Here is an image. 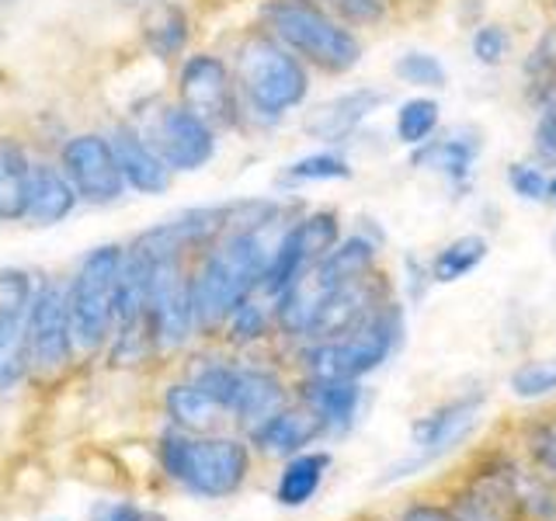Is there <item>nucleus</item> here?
Listing matches in <instances>:
<instances>
[{
    "label": "nucleus",
    "instance_id": "nucleus-20",
    "mask_svg": "<svg viewBox=\"0 0 556 521\" xmlns=\"http://www.w3.org/2000/svg\"><path fill=\"white\" fill-rule=\"evenodd\" d=\"M77 191L70 185L60 164H31L28 174V199L25 223L31 226H56L77 208Z\"/></svg>",
    "mask_w": 556,
    "mask_h": 521
},
{
    "label": "nucleus",
    "instance_id": "nucleus-16",
    "mask_svg": "<svg viewBox=\"0 0 556 521\" xmlns=\"http://www.w3.org/2000/svg\"><path fill=\"white\" fill-rule=\"evenodd\" d=\"M480 407H483V396L473 393V396H459L452 399V404L439 407L434 414H428L425 421L414 424V445H417V456L404 466L393 469L390 480H400V476H410L417 466H428L431 459H439L442 452H448L456 445L463 434L477 424L480 417Z\"/></svg>",
    "mask_w": 556,
    "mask_h": 521
},
{
    "label": "nucleus",
    "instance_id": "nucleus-28",
    "mask_svg": "<svg viewBox=\"0 0 556 521\" xmlns=\"http://www.w3.org/2000/svg\"><path fill=\"white\" fill-rule=\"evenodd\" d=\"M271 330H275V300H268L265 292H254V295H248V300H243L230 313V320H226L223 334H226V341H230V344L248 347V344L265 341Z\"/></svg>",
    "mask_w": 556,
    "mask_h": 521
},
{
    "label": "nucleus",
    "instance_id": "nucleus-12",
    "mask_svg": "<svg viewBox=\"0 0 556 521\" xmlns=\"http://www.w3.org/2000/svg\"><path fill=\"white\" fill-rule=\"evenodd\" d=\"M60 167L74 185L80 202L112 205L126 191V178L115 161L112 136L101 132H77L60 147Z\"/></svg>",
    "mask_w": 556,
    "mask_h": 521
},
{
    "label": "nucleus",
    "instance_id": "nucleus-2",
    "mask_svg": "<svg viewBox=\"0 0 556 521\" xmlns=\"http://www.w3.org/2000/svg\"><path fill=\"white\" fill-rule=\"evenodd\" d=\"M156 462L178 491L202 500H223L233 497L248 480L251 445L233 439V434H195L167 428L156 442Z\"/></svg>",
    "mask_w": 556,
    "mask_h": 521
},
{
    "label": "nucleus",
    "instance_id": "nucleus-10",
    "mask_svg": "<svg viewBox=\"0 0 556 521\" xmlns=\"http://www.w3.org/2000/svg\"><path fill=\"white\" fill-rule=\"evenodd\" d=\"M77 355L74 327H70V303L60 282H35L28 309V358L31 372L56 376Z\"/></svg>",
    "mask_w": 556,
    "mask_h": 521
},
{
    "label": "nucleus",
    "instance_id": "nucleus-33",
    "mask_svg": "<svg viewBox=\"0 0 556 521\" xmlns=\"http://www.w3.org/2000/svg\"><path fill=\"white\" fill-rule=\"evenodd\" d=\"M469 52H473V60L486 69H497L508 63L511 56V31L508 25L501 22H480L473 28V39H469Z\"/></svg>",
    "mask_w": 556,
    "mask_h": 521
},
{
    "label": "nucleus",
    "instance_id": "nucleus-32",
    "mask_svg": "<svg viewBox=\"0 0 556 521\" xmlns=\"http://www.w3.org/2000/svg\"><path fill=\"white\" fill-rule=\"evenodd\" d=\"M504 181H508V191L518 195L529 205H546L549 202V170L535 161H511L508 170H504Z\"/></svg>",
    "mask_w": 556,
    "mask_h": 521
},
{
    "label": "nucleus",
    "instance_id": "nucleus-5",
    "mask_svg": "<svg viewBox=\"0 0 556 521\" xmlns=\"http://www.w3.org/2000/svg\"><path fill=\"white\" fill-rule=\"evenodd\" d=\"M400 338H404V309L396 306V300H387L348 334L330 341H306L300 358L306 376L362 379L396 352Z\"/></svg>",
    "mask_w": 556,
    "mask_h": 521
},
{
    "label": "nucleus",
    "instance_id": "nucleus-3",
    "mask_svg": "<svg viewBox=\"0 0 556 521\" xmlns=\"http://www.w3.org/2000/svg\"><path fill=\"white\" fill-rule=\"evenodd\" d=\"M257 17L261 28L295 52L309 69L344 77L362 63V35L313 0H265Z\"/></svg>",
    "mask_w": 556,
    "mask_h": 521
},
{
    "label": "nucleus",
    "instance_id": "nucleus-34",
    "mask_svg": "<svg viewBox=\"0 0 556 521\" xmlns=\"http://www.w3.org/2000/svg\"><path fill=\"white\" fill-rule=\"evenodd\" d=\"M313 4H320L324 11L334 14L338 22L352 25L355 31L382 25L393 11V0H313Z\"/></svg>",
    "mask_w": 556,
    "mask_h": 521
},
{
    "label": "nucleus",
    "instance_id": "nucleus-42",
    "mask_svg": "<svg viewBox=\"0 0 556 521\" xmlns=\"http://www.w3.org/2000/svg\"><path fill=\"white\" fill-rule=\"evenodd\" d=\"M553 84H556V74H553Z\"/></svg>",
    "mask_w": 556,
    "mask_h": 521
},
{
    "label": "nucleus",
    "instance_id": "nucleus-6",
    "mask_svg": "<svg viewBox=\"0 0 556 521\" xmlns=\"http://www.w3.org/2000/svg\"><path fill=\"white\" fill-rule=\"evenodd\" d=\"M188 379L213 396L226 417H233V421L243 424L248 431H254L261 421H268L271 414L282 410L286 396H289L286 382L271 369H261V365L208 358V361L195 365Z\"/></svg>",
    "mask_w": 556,
    "mask_h": 521
},
{
    "label": "nucleus",
    "instance_id": "nucleus-22",
    "mask_svg": "<svg viewBox=\"0 0 556 521\" xmlns=\"http://www.w3.org/2000/svg\"><path fill=\"white\" fill-rule=\"evenodd\" d=\"M191 22L178 0H150L143 14V42L156 60H178L188 49Z\"/></svg>",
    "mask_w": 556,
    "mask_h": 521
},
{
    "label": "nucleus",
    "instance_id": "nucleus-27",
    "mask_svg": "<svg viewBox=\"0 0 556 521\" xmlns=\"http://www.w3.org/2000/svg\"><path fill=\"white\" fill-rule=\"evenodd\" d=\"M486 251H491V243L480 233H463L456 240H448L445 247L428 260L431 282H442V285L459 282V278H466L469 271L483 265Z\"/></svg>",
    "mask_w": 556,
    "mask_h": 521
},
{
    "label": "nucleus",
    "instance_id": "nucleus-36",
    "mask_svg": "<svg viewBox=\"0 0 556 521\" xmlns=\"http://www.w3.org/2000/svg\"><path fill=\"white\" fill-rule=\"evenodd\" d=\"M87 521H167V518L153 508H139L132 500H98Z\"/></svg>",
    "mask_w": 556,
    "mask_h": 521
},
{
    "label": "nucleus",
    "instance_id": "nucleus-13",
    "mask_svg": "<svg viewBox=\"0 0 556 521\" xmlns=\"http://www.w3.org/2000/svg\"><path fill=\"white\" fill-rule=\"evenodd\" d=\"M35 278L28 271H0V396L22 386L31 372L28 358V309Z\"/></svg>",
    "mask_w": 556,
    "mask_h": 521
},
{
    "label": "nucleus",
    "instance_id": "nucleus-26",
    "mask_svg": "<svg viewBox=\"0 0 556 521\" xmlns=\"http://www.w3.org/2000/svg\"><path fill=\"white\" fill-rule=\"evenodd\" d=\"M439 126H442V104L431 94H414L407 101H400L396 118H393V136L400 147L417 150V147H425L428 139L439 136Z\"/></svg>",
    "mask_w": 556,
    "mask_h": 521
},
{
    "label": "nucleus",
    "instance_id": "nucleus-29",
    "mask_svg": "<svg viewBox=\"0 0 556 521\" xmlns=\"http://www.w3.org/2000/svg\"><path fill=\"white\" fill-rule=\"evenodd\" d=\"M352 178V161L338 150H317L306 153L300 161H292L278 185L282 188H300V185H324V181H348Z\"/></svg>",
    "mask_w": 556,
    "mask_h": 521
},
{
    "label": "nucleus",
    "instance_id": "nucleus-25",
    "mask_svg": "<svg viewBox=\"0 0 556 521\" xmlns=\"http://www.w3.org/2000/svg\"><path fill=\"white\" fill-rule=\"evenodd\" d=\"M327 466H330L327 452H300V456H289L282 473H278L275 500L282 504V508H303V504H309L313 494L320 491Z\"/></svg>",
    "mask_w": 556,
    "mask_h": 521
},
{
    "label": "nucleus",
    "instance_id": "nucleus-19",
    "mask_svg": "<svg viewBox=\"0 0 556 521\" xmlns=\"http://www.w3.org/2000/svg\"><path fill=\"white\" fill-rule=\"evenodd\" d=\"M320 434H324V424L309 407H282L251 431V445L265 452V456L289 459L306 452V445L317 442Z\"/></svg>",
    "mask_w": 556,
    "mask_h": 521
},
{
    "label": "nucleus",
    "instance_id": "nucleus-38",
    "mask_svg": "<svg viewBox=\"0 0 556 521\" xmlns=\"http://www.w3.org/2000/svg\"><path fill=\"white\" fill-rule=\"evenodd\" d=\"M543 445H549V448H546V459H549V462H556V424H549V428H546Z\"/></svg>",
    "mask_w": 556,
    "mask_h": 521
},
{
    "label": "nucleus",
    "instance_id": "nucleus-15",
    "mask_svg": "<svg viewBox=\"0 0 556 521\" xmlns=\"http://www.w3.org/2000/svg\"><path fill=\"white\" fill-rule=\"evenodd\" d=\"M382 104H387V91H379V87H352V91L320 101L317 109L306 115L303 132L324 147H341L372 118V112L382 109Z\"/></svg>",
    "mask_w": 556,
    "mask_h": 521
},
{
    "label": "nucleus",
    "instance_id": "nucleus-30",
    "mask_svg": "<svg viewBox=\"0 0 556 521\" xmlns=\"http://www.w3.org/2000/svg\"><path fill=\"white\" fill-rule=\"evenodd\" d=\"M535 94V126H532V153L535 164L546 170L556 167V84H532Z\"/></svg>",
    "mask_w": 556,
    "mask_h": 521
},
{
    "label": "nucleus",
    "instance_id": "nucleus-31",
    "mask_svg": "<svg viewBox=\"0 0 556 521\" xmlns=\"http://www.w3.org/2000/svg\"><path fill=\"white\" fill-rule=\"evenodd\" d=\"M393 77L417 91H442L448 84V69L445 63L428 49H407L393 60Z\"/></svg>",
    "mask_w": 556,
    "mask_h": 521
},
{
    "label": "nucleus",
    "instance_id": "nucleus-24",
    "mask_svg": "<svg viewBox=\"0 0 556 521\" xmlns=\"http://www.w3.org/2000/svg\"><path fill=\"white\" fill-rule=\"evenodd\" d=\"M31 161L25 147L11 136H0V223H22L28 199Z\"/></svg>",
    "mask_w": 556,
    "mask_h": 521
},
{
    "label": "nucleus",
    "instance_id": "nucleus-17",
    "mask_svg": "<svg viewBox=\"0 0 556 521\" xmlns=\"http://www.w3.org/2000/svg\"><path fill=\"white\" fill-rule=\"evenodd\" d=\"M483 143L480 132L473 129H452L445 136L428 139L425 147H417L410 153V164L439 174V178L456 191V195H466L473 188V174H477V156H480Z\"/></svg>",
    "mask_w": 556,
    "mask_h": 521
},
{
    "label": "nucleus",
    "instance_id": "nucleus-11",
    "mask_svg": "<svg viewBox=\"0 0 556 521\" xmlns=\"http://www.w3.org/2000/svg\"><path fill=\"white\" fill-rule=\"evenodd\" d=\"M143 136L174 174H195L208 167V161L216 156L219 132L195 112H188L181 101H170L161 112H153Z\"/></svg>",
    "mask_w": 556,
    "mask_h": 521
},
{
    "label": "nucleus",
    "instance_id": "nucleus-8",
    "mask_svg": "<svg viewBox=\"0 0 556 521\" xmlns=\"http://www.w3.org/2000/svg\"><path fill=\"white\" fill-rule=\"evenodd\" d=\"M341 240V216L334 208H313L306 216H295L286 237L278 240V247L271 254V265L261 278L257 292H265L268 300H278L292 282L317 265V260Z\"/></svg>",
    "mask_w": 556,
    "mask_h": 521
},
{
    "label": "nucleus",
    "instance_id": "nucleus-40",
    "mask_svg": "<svg viewBox=\"0 0 556 521\" xmlns=\"http://www.w3.org/2000/svg\"><path fill=\"white\" fill-rule=\"evenodd\" d=\"M122 4H150V0H122Z\"/></svg>",
    "mask_w": 556,
    "mask_h": 521
},
{
    "label": "nucleus",
    "instance_id": "nucleus-35",
    "mask_svg": "<svg viewBox=\"0 0 556 521\" xmlns=\"http://www.w3.org/2000/svg\"><path fill=\"white\" fill-rule=\"evenodd\" d=\"M508 386L515 396L521 399H539V396H549L556 390V358H535L518 365L511 372Z\"/></svg>",
    "mask_w": 556,
    "mask_h": 521
},
{
    "label": "nucleus",
    "instance_id": "nucleus-1",
    "mask_svg": "<svg viewBox=\"0 0 556 521\" xmlns=\"http://www.w3.org/2000/svg\"><path fill=\"white\" fill-rule=\"evenodd\" d=\"M233 80L243 101V118H257L265 126L282 122L289 112L303 109L313 87V69L289 52L265 28L243 35L233 49Z\"/></svg>",
    "mask_w": 556,
    "mask_h": 521
},
{
    "label": "nucleus",
    "instance_id": "nucleus-39",
    "mask_svg": "<svg viewBox=\"0 0 556 521\" xmlns=\"http://www.w3.org/2000/svg\"><path fill=\"white\" fill-rule=\"evenodd\" d=\"M549 205H556V174H549Z\"/></svg>",
    "mask_w": 556,
    "mask_h": 521
},
{
    "label": "nucleus",
    "instance_id": "nucleus-4",
    "mask_svg": "<svg viewBox=\"0 0 556 521\" xmlns=\"http://www.w3.org/2000/svg\"><path fill=\"white\" fill-rule=\"evenodd\" d=\"M122 265H126V247H118V243H101V247H94L91 254H84L74 282L66 285L70 327H74L77 355L104 352L115 334Z\"/></svg>",
    "mask_w": 556,
    "mask_h": 521
},
{
    "label": "nucleus",
    "instance_id": "nucleus-41",
    "mask_svg": "<svg viewBox=\"0 0 556 521\" xmlns=\"http://www.w3.org/2000/svg\"><path fill=\"white\" fill-rule=\"evenodd\" d=\"M553 14H556V0H553Z\"/></svg>",
    "mask_w": 556,
    "mask_h": 521
},
{
    "label": "nucleus",
    "instance_id": "nucleus-7",
    "mask_svg": "<svg viewBox=\"0 0 556 521\" xmlns=\"http://www.w3.org/2000/svg\"><path fill=\"white\" fill-rule=\"evenodd\" d=\"M147 251V247H143ZM150 254L147 317L156 352H181L199 334L191 309V265L185 254Z\"/></svg>",
    "mask_w": 556,
    "mask_h": 521
},
{
    "label": "nucleus",
    "instance_id": "nucleus-14",
    "mask_svg": "<svg viewBox=\"0 0 556 521\" xmlns=\"http://www.w3.org/2000/svg\"><path fill=\"white\" fill-rule=\"evenodd\" d=\"M390 295V282L382 278V271H369V275H358L352 282H344L338 289H330L324 295V303L317 309V317L309 323V334L306 341H330V338H341L348 330H355L372 309H379Z\"/></svg>",
    "mask_w": 556,
    "mask_h": 521
},
{
    "label": "nucleus",
    "instance_id": "nucleus-18",
    "mask_svg": "<svg viewBox=\"0 0 556 521\" xmlns=\"http://www.w3.org/2000/svg\"><path fill=\"white\" fill-rule=\"evenodd\" d=\"M115 161L122 167L126 188L139 191V195H164L174 185V170L164 164V156L153 150V143L136 126H118L112 132Z\"/></svg>",
    "mask_w": 556,
    "mask_h": 521
},
{
    "label": "nucleus",
    "instance_id": "nucleus-37",
    "mask_svg": "<svg viewBox=\"0 0 556 521\" xmlns=\"http://www.w3.org/2000/svg\"><path fill=\"white\" fill-rule=\"evenodd\" d=\"M400 521H456V518H452L445 508H434V504H414Z\"/></svg>",
    "mask_w": 556,
    "mask_h": 521
},
{
    "label": "nucleus",
    "instance_id": "nucleus-9",
    "mask_svg": "<svg viewBox=\"0 0 556 521\" xmlns=\"http://www.w3.org/2000/svg\"><path fill=\"white\" fill-rule=\"evenodd\" d=\"M178 101L188 112L205 118L216 132L240 129L243 122V101L233 80V66L216 52H195V56L181 60Z\"/></svg>",
    "mask_w": 556,
    "mask_h": 521
},
{
    "label": "nucleus",
    "instance_id": "nucleus-23",
    "mask_svg": "<svg viewBox=\"0 0 556 521\" xmlns=\"http://www.w3.org/2000/svg\"><path fill=\"white\" fill-rule=\"evenodd\" d=\"M164 414H167V421L170 428H181V431H208L213 428L219 417H226L219 410V404L213 396H208L202 386H195L191 379L185 382H170L167 393H164Z\"/></svg>",
    "mask_w": 556,
    "mask_h": 521
},
{
    "label": "nucleus",
    "instance_id": "nucleus-21",
    "mask_svg": "<svg viewBox=\"0 0 556 521\" xmlns=\"http://www.w3.org/2000/svg\"><path fill=\"white\" fill-rule=\"evenodd\" d=\"M303 407H309L320 417L324 431L341 434L355 424L358 407H362V386L358 379H317L306 376L303 379Z\"/></svg>",
    "mask_w": 556,
    "mask_h": 521
}]
</instances>
